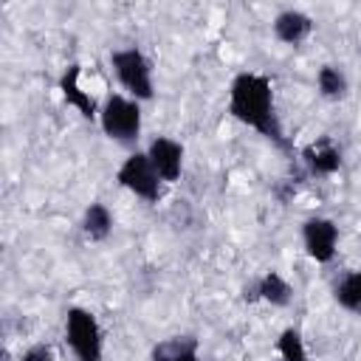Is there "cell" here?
<instances>
[{"instance_id":"277c9868","label":"cell","mask_w":361,"mask_h":361,"mask_svg":"<svg viewBox=\"0 0 361 361\" xmlns=\"http://www.w3.org/2000/svg\"><path fill=\"white\" fill-rule=\"evenodd\" d=\"M65 341L76 361H102L104 358V336L96 316L87 307L65 310Z\"/></svg>"},{"instance_id":"52a82bcc","label":"cell","mask_w":361,"mask_h":361,"mask_svg":"<svg viewBox=\"0 0 361 361\" xmlns=\"http://www.w3.org/2000/svg\"><path fill=\"white\" fill-rule=\"evenodd\" d=\"M59 93H62L65 104H71L82 118L99 121V110H102V107H99V102L93 99V93L85 90V85H82V68H79L76 62L62 71V76H59Z\"/></svg>"},{"instance_id":"2e32d148","label":"cell","mask_w":361,"mask_h":361,"mask_svg":"<svg viewBox=\"0 0 361 361\" xmlns=\"http://www.w3.org/2000/svg\"><path fill=\"white\" fill-rule=\"evenodd\" d=\"M276 353H279L282 361H310L299 327H285V330L276 336Z\"/></svg>"},{"instance_id":"ac0fdd59","label":"cell","mask_w":361,"mask_h":361,"mask_svg":"<svg viewBox=\"0 0 361 361\" xmlns=\"http://www.w3.org/2000/svg\"><path fill=\"white\" fill-rule=\"evenodd\" d=\"M358 316H361V310H358Z\"/></svg>"},{"instance_id":"7c38bea8","label":"cell","mask_w":361,"mask_h":361,"mask_svg":"<svg viewBox=\"0 0 361 361\" xmlns=\"http://www.w3.org/2000/svg\"><path fill=\"white\" fill-rule=\"evenodd\" d=\"M195 336H169L152 347L149 361H200Z\"/></svg>"},{"instance_id":"9c48e42d","label":"cell","mask_w":361,"mask_h":361,"mask_svg":"<svg viewBox=\"0 0 361 361\" xmlns=\"http://www.w3.org/2000/svg\"><path fill=\"white\" fill-rule=\"evenodd\" d=\"M302 164L307 166L310 175L316 178H330L341 169V149L333 144L330 135H322L316 141H310L305 149H302Z\"/></svg>"},{"instance_id":"8fae6325","label":"cell","mask_w":361,"mask_h":361,"mask_svg":"<svg viewBox=\"0 0 361 361\" xmlns=\"http://www.w3.org/2000/svg\"><path fill=\"white\" fill-rule=\"evenodd\" d=\"M257 299L268 302L271 307H288L293 302V285L279 274V271H265L257 282Z\"/></svg>"},{"instance_id":"8992f818","label":"cell","mask_w":361,"mask_h":361,"mask_svg":"<svg viewBox=\"0 0 361 361\" xmlns=\"http://www.w3.org/2000/svg\"><path fill=\"white\" fill-rule=\"evenodd\" d=\"M302 245L313 262H330L338 248V226L330 217H307L302 223Z\"/></svg>"},{"instance_id":"ba28073f","label":"cell","mask_w":361,"mask_h":361,"mask_svg":"<svg viewBox=\"0 0 361 361\" xmlns=\"http://www.w3.org/2000/svg\"><path fill=\"white\" fill-rule=\"evenodd\" d=\"M147 155L164 183H175L180 178V172H183V144L180 141H175L169 135H155L147 147Z\"/></svg>"},{"instance_id":"5b68a950","label":"cell","mask_w":361,"mask_h":361,"mask_svg":"<svg viewBox=\"0 0 361 361\" xmlns=\"http://www.w3.org/2000/svg\"><path fill=\"white\" fill-rule=\"evenodd\" d=\"M116 180H118L121 189H127L130 195L141 197L144 203H158V197H161V183L164 180L155 172V166H152L147 152H138V149L130 152L121 161V166L116 169Z\"/></svg>"},{"instance_id":"30bf717a","label":"cell","mask_w":361,"mask_h":361,"mask_svg":"<svg viewBox=\"0 0 361 361\" xmlns=\"http://www.w3.org/2000/svg\"><path fill=\"white\" fill-rule=\"evenodd\" d=\"M313 34V17L299 8H285L274 17V37L285 45H299Z\"/></svg>"},{"instance_id":"e0dca14e","label":"cell","mask_w":361,"mask_h":361,"mask_svg":"<svg viewBox=\"0 0 361 361\" xmlns=\"http://www.w3.org/2000/svg\"><path fill=\"white\" fill-rule=\"evenodd\" d=\"M20 361H54V353H51L48 344H34V347H28V350L23 353Z\"/></svg>"},{"instance_id":"3957f363","label":"cell","mask_w":361,"mask_h":361,"mask_svg":"<svg viewBox=\"0 0 361 361\" xmlns=\"http://www.w3.org/2000/svg\"><path fill=\"white\" fill-rule=\"evenodd\" d=\"M110 65L118 79V85L127 90L130 99L135 102H149L155 96V82H152V62L138 45H124L110 51Z\"/></svg>"},{"instance_id":"5bb4252c","label":"cell","mask_w":361,"mask_h":361,"mask_svg":"<svg viewBox=\"0 0 361 361\" xmlns=\"http://www.w3.org/2000/svg\"><path fill=\"white\" fill-rule=\"evenodd\" d=\"M316 87H319V93H322L324 99L338 102V99L347 96L350 82H347V76H344V71H341L338 65H322L319 73H316Z\"/></svg>"},{"instance_id":"6da1fadb","label":"cell","mask_w":361,"mask_h":361,"mask_svg":"<svg viewBox=\"0 0 361 361\" xmlns=\"http://www.w3.org/2000/svg\"><path fill=\"white\" fill-rule=\"evenodd\" d=\"M228 113L257 130L262 138L274 141L279 149H290L282 121L276 116V102H274V82L265 73L257 71H240L231 85H228Z\"/></svg>"},{"instance_id":"9a60e30c","label":"cell","mask_w":361,"mask_h":361,"mask_svg":"<svg viewBox=\"0 0 361 361\" xmlns=\"http://www.w3.org/2000/svg\"><path fill=\"white\" fill-rule=\"evenodd\" d=\"M333 299L350 310V313H358L361 310V271H347L336 288H333Z\"/></svg>"},{"instance_id":"7a4b0ae2","label":"cell","mask_w":361,"mask_h":361,"mask_svg":"<svg viewBox=\"0 0 361 361\" xmlns=\"http://www.w3.org/2000/svg\"><path fill=\"white\" fill-rule=\"evenodd\" d=\"M99 127L110 141H116L121 147H135L141 138V127H144L141 102L130 99L127 93H110L102 102Z\"/></svg>"},{"instance_id":"4fadbf2b","label":"cell","mask_w":361,"mask_h":361,"mask_svg":"<svg viewBox=\"0 0 361 361\" xmlns=\"http://www.w3.org/2000/svg\"><path fill=\"white\" fill-rule=\"evenodd\" d=\"M82 231H85V237L93 240V243L107 240L110 231H113V212H110L104 203L93 200V203L85 209V214H82Z\"/></svg>"}]
</instances>
